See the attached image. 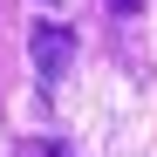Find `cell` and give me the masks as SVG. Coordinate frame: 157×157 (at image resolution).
Returning <instances> with one entry per match:
<instances>
[{"mask_svg":"<svg viewBox=\"0 0 157 157\" xmlns=\"http://www.w3.org/2000/svg\"><path fill=\"white\" fill-rule=\"evenodd\" d=\"M14 157H75L68 144H55V137H21L14 144Z\"/></svg>","mask_w":157,"mask_h":157,"instance_id":"2","label":"cell"},{"mask_svg":"<svg viewBox=\"0 0 157 157\" xmlns=\"http://www.w3.org/2000/svg\"><path fill=\"white\" fill-rule=\"evenodd\" d=\"M109 7H116V14H137V7H144V0H109Z\"/></svg>","mask_w":157,"mask_h":157,"instance_id":"3","label":"cell"},{"mask_svg":"<svg viewBox=\"0 0 157 157\" xmlns=\"http://www.w3.org/2000/svg\"><path fill=\"white\" fill-rule=\"evenodd\" d=\"M28 62H34L41 82L55 89L62 75L75 68V28H62V21H34V28H28Z\"/></svg>","mask_w":157,"mask_h":157,"instance_id":"1","label":"cell"}]
</instances>
